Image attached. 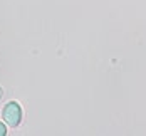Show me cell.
Returning a JSON list of instances; mask_svg holds the SVG:
<instances>
[{
  "instance_id": "1",
  "label": "cell",
  "mask_w": 146,
  "mask_h": 136,
  "mask_svg": "<svg viewBox=\"0 0 146 136\" xmlns=\"http://www.w3.org/2000/svg\"><path fill=\"white\" fill-rule=\"evenodd\" d=\"M2 118L9 126L17 128L20 124V121H22V107H20V104L17 101H9L2 109Z\"/></svg>"
},
{
  "instance_id": "2",
  "label": "cell",
  "mask_w": 146,
  "mask_h": 136,
  "mask_svg": "<svg viewBox=\"0 0 146 136\" xmlns=\"http://www.w3.org/2000/svg\"><path fill=\"white\" fill-rule=\"evenodd\" d=\"M5 135H7V126L0 121V136H5Z\"/></svg>"
},
{
  "instance_id": "3",
  "label": "cell",
  "mask_w": 146,
  "mask_h": 136,
  "mask_svg": "<svg viewBox=\"0 0 146 136\" xmlns=\"http://www.w3.org/2000/svg\"><path fill=\"white\" fill-rule=\"evenodd\" d=\"M2 98H3V89L0 88V101H2Z\"/></svg>"
}]
</instances>
